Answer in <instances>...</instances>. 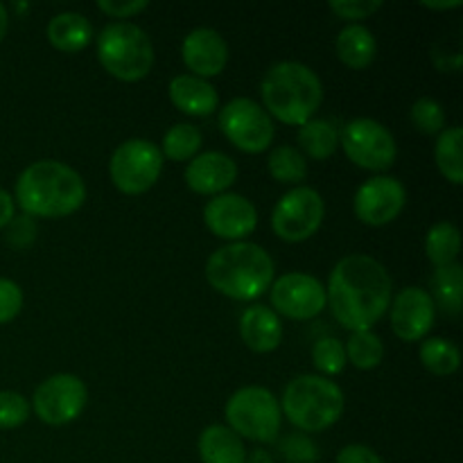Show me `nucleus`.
<instances>
[{
  "instance_id": "obj_1",
  "label": "nucleus",
  "mask_w": 463,
  "mask_h": 463,
  "mask_svg": "<svg viewBox=\"0 0 463 463\" xmlns=\"http://www.w3.org/2000/svg\"><path fill=\"white\" fill-rule=\"evenodd\" d=\"M392 276L383 262L364 253L342 258L333 267L326 288V306L351 333L371 330L392 306Z\"/></svg>"
},
{
  "instance_id": "obj_2",
  "label": "nucleus",
  "mask_w": 463,
  "mask_h": 463,
  "mask_svg": "<svg viewBox=\"0 0 463 463\" xmlns=\"http://www.w3.org/2000/svg\"><path fill=\"white\" fill-rule=\"evenodd\" d=\"M86 202V184L80 172L61 161H36L18 175L14 203L23 215L59 220L80 211Z\"/></svg>"
},
{
  "instance_id": "obj_3",
  "label": "nucleus",
  "mask_w": 463,
  "mask_h": 463,
  "mask_svg": "<svg viewBox=\"0 0 463 463\" xmlns=\"http://www.w3.org/2000/svg\"><path fill=\"white\" fill-rule=\"evenodd\" d=\"M274 260L256 242H229L206 262V280L222 297L256 301L274 283Z\"/></svg>"
},
{
  "instance_id": "obj_4",
  "label": "nucleus",
  "mask_w": 463,
  "mask_h": 463,
  "mask_svg": "<svg viewBox=\"0 0 463 463\" xmlns=\"http://www.w3.org/2000/svg\"><path fill=\"white\" fill-rule=\"evenodd\" d=\"M262 109L271 120L301 127L315 118L324 102V84L310 66L301 61H280L267 71L260 84Z\"/></svg>"
},
{
  "instance_id": "obj_5",
  "label": "nucleus",
  "mask_w": 463,
  "mask_h": 463,
  "mask_svg": "<svg viewBox=\"0 0 463 463\" xmlns=\"http://www.w3.org/2000/svg\"><path fill=\"white\" fill-rule=\"evenodd\" d=\"M285 419L301 432H324L344 414V392L324 375H297L280 401Z\"/></svg>"
},
{
  "instance_id": "obj_6",
  "label": "nucleus",
  "mask_w": 463,
  "mask_h": 463,
  "mask_svg": "<svg viewBox=\"0 0 463 463\" xmlns=\"http://www.w3.org/2000/svg\"><path fill=\"white\" fill-rule=\"evenodd\" d=\"M98 61L111 77L134 84L152 72L154 43L136 23H109L98 34Z\"/></svg>"
},
{
  "instance_id": "obj_7",
  "label": "nucleus",
  "mask_w": 463,
  "mask_h": 463,
  "mask_svg": "<svg viewBox=\"0 0 463 463\" xmlns=\"http://www.w3.org/2000/svg\"><path fill=\"white\" fill-rule=\"evenodd\" d=\"M226 428L233 430L240 439L256 443L279 441L283 411L280 401L265 387H242L229 398L224 407Z\"/></svg>"
},
{
  "instance_id": "obj_8",
  "label": "nucleus",
  "mask_w": 463,
  "mask_h": 463,
  "mask_svg": "<svg viewBox=\"0 0 463 463\" xmlns=\"http://www.w3.org/2000/svg\"><path fill=\"white\" fill-rule=\"evenodd\" d=\"M161 149L145 138H129L118 145L109 161V175L122 194L147 193L161 179Z\"/></svg>"
},
{
  "instance_id": "obj_9",
  "label": "nucleus",
  "mask_w": 463,
  "mask_h": 463,
  "mask_svg": "<svg viewBox=\"0 0 463 463\" xmlns=\"http://www.w3.org/2000/svg\"><path fill=\"white\" fill-rule=\"evenodd\" d=\"M348 161L369 172H387L396 163L398 145L392 131L373 118H355L339 131Z\"/></svg>"
},
{
  "instance_id": "obj_10",
  "label": "nucleus",
  "mask_w": 463,
  "mask_h": 463,
  "mask_svg": "<svg viewBox=\"0 0 463 463\" xmlns=\"http://www.w3.org/2000/svg\"><path fill=\"white\" fill-rule=\"evenodd\" d=\"M326 217L324 197L315 188L297 185L276 202L271 211V229L283 242L298 244L321 229Z\"/></svg>"
},
{
  "instance_id": "obj_11",
  "label": "nucleus",
  "mask_w": 463,
  "mask_h": 463,
  "mask_svg": "<svg viewBox=\"0 0 463 463\" xmlns=\"http://www.w3.org/2000/svg\"><path fill=\"white\" fill-rule=\"evenodd\" d=\"M220 129L244 154H262L271 147L276 136L269 113L249 98H235L220 109Z\"/></svg>"
},
{
  "instance_id": "obj_12",
  "label": "nucleus",
  "mask_w": 463,
  "mask_h": 463,
  "mask_svg": "<svg viewBox=\"0 0 463 463\" xmlns=\"http://www.w3.org/2000/svg\"><path fill=\"white\" fill-rule=\"evenodd\" d=\"M86 401H89V389L84 380L72 373H57L36 387L32 396V410L41 423L59 428L80 419Z\"/></svg>"
},
{
  "instance_id": "obj_13",
  "label": "nucleus",
  "mask_w": 463,
  "mask_h": 463,
  "mask_svg": "<svg viewBox=\"0 0 463 463\" xmlns=\"http://www.w3.org/2000/svg\"><path fill=\"white\" fill-rule=\"evenodd\" d=\"M271 310L294 321H310L326 307V288L317 276L289 271L269 288Z\"/></svg>"
},
{
  "instance_id": "obj_14",
  "label": "nucleus",
  "mask_w": 463,
  "mask_h": 463,
  "mask_svg": "<svg viewBox=\"0 0 463 463\" xmlns=\"http://www.w3.org/2000/svg\"><path fill=\"white\" fill-rule=\"evenodd\" d=\"M407 203V190L398 179L387 175L371 176L357 188L353 199L355 217L366 226H387L396 220Z\"/></svg>"
},
{
  "instance_id": "obj_15",
  "label": "nucleus",
  "mask_w": 463,
  "mask_h": 463,
  "mask_svg": "<svg viewBox=\"0 0 463 463\" xmlns=\"http://www.w3.org/2000/svg\"><path fill=\"white\" fill-rule=\"evenodd\" d=\"M203 224L215 238L244 242L258 229V211L242 194L224 193L203 206Z\"/></svg>"
},
{
  "instance_id": "obj_16",
  "label": "nucleus",
  "mask_w": 463,
  "mask_h": 463,
  "mask_svg": "<svg viewBox=\"0 0 463 463\" xmlns=\"http://www.w3.org/2000/svg\"><path fill=\"white\" fill-rule=\"evenodd\" d=\"M392 330L402 342H423L437 321V307L428 289L411 288L401 289L392 301Z\"/></svg>"
},
{
  "instance_id": "obj_17",
  "label": "nucleus",
  "mask_w": 463,
  "mask_h": 463,
  "mask_svg": "<svg viewBox=\"0 0 463 463\" xmlns=\"http://www.w3.org/2000/svg\"><path fill=\"white\" fill-rule=\"evenodd\" d=\"M181 57H184L190 75L208 80V77H217L224 72L226 63H229V45L217 30L197 27L185 34L184 43H181Z\"/></svg>"
},
{
  "instance_id": "obj_18",
  "label": "nucleus",
  "mask_w": 463,
  "mask_h": 463,
  "mask_svg": "<svg viewBox=\"0 0 463 463\" xmlns=\"http://www.w3.org/2000/svg\"><path fill=\"white\" fill-rule=\"evenodd\" d=\"M235 181H238V163L224 152L197 154L185 167V185L193 193L206 197L229 193Z\"/></svg>"
},
{
  "instance_id": "obj_19",
  "label": "nucleus",
  "mask_w": 463,
  "mask_h": 463,
  "mask_svg": "<svg viewBox=\"0 0 463 463\" xmlns=\"http://www.w3.org/2000/svg\"><path fill=\"white\" fill-rule=\"evenodd\" d=\"M170 102L185 116L206 118L220 109V95L208 80L194 75H176L167 86Z\"/></svg>"
},
{
  "instance_id": "obj_20",
  "label": "nucleus",
  "mask_w": 463,
  "mask_h": 463,
  "mask_svg": "<svg viewBox=\"0 0 463 463\" xmlns=\"http://www.w3.org/2000/svg\"><path fill=\"white\" fill-rule=\"evenodd\" d=\"M240 337L253 353H271L283 342V324L271 307L251 306L240 315Z\"/></svg>"
},
{
  "instance_id": "obj_21",
  "label": "nucleus",
  "mask_w": 463,
  "mask_h": 463,
  "mask_svg": "<svg viewBox=\"0 0 463 463\" xmlns=\"http://www.w3.org/2000/svg\"><path fill=\"white\" fill-rule=\"evenodd\" d=\"M48 34L50 45L59 52L75 54L81 52L86 45L93 41V25L86 16L77 12H61L57 16L50 18L48 23Z\"/></svg>"
},
{
  "instance_id": "obj_22",
  "label": "nucleus",
  "mask_w": 463,
  "mask_h": 463,
  "mask_svg": "<svg viewBox=\"0 0 463 463\" xmlns=\"http://www.w3.org/2000/svg\"><path fill=\"white\" fill-rule=\"evenodd\" d=\"M199 457L202 463H244L247 448L244 441L226 425H208L199 434Z\"/></svg>"
},
{
  "instance_id": "obj_23",
  "label": "nucleus",
  "mask_w": 463,
  "mask_h": 463,
  "mask_svg": "<svg viewBox=\"0 0 463 463\" xmlns=\"http://www.w3.org/2000/svg\"><path fill=\"white\" fill-rule=\"evenodd\" d=\"M339 61L351 71H364L375 61L378 54V41L373 32L364 25H346L335 41Z\"/></svg>"
},
{
  "instance_id": "obj_24",
  "label": "nucleus",
  "mask_w": 463,
  "mask_h": 463,
  "mask_svg": "<svg viewBox=\"0 0 463 463\" xmlns=\"http://www.w3.org/2000/svg\"><path fill=\"white\" fill-rule=\"evenodd\" d=\"M298 152L315 161H328L339 147V131L326 118H312L306 125L298 127Z\"/></svg>"
},
{
  "instance_id": "obj_25",
  "label": "nucleus",
  "mask_w": 463,
  "mask_h": 463,
  "mask_svg": "<svg viewBox=\"0 0 463 463\" xmlns=\"http://www.w3.org/2000/svg\"><path fill=\"white\" fill-rule=\"evenodd\" d=\"M432 297L434 307H441L443 315L459 317L463 298V269L459 262L448 267H439L432 276Z\"/></svg>"
},
{
  "instance_id": "obj_26",
  "label": "nucleus",
  "mask_w": 463,
  "mask_h": 463,
  "mask_svg": "<svg viewBox=\"0 0 463 463\" xmlns=\"http://www.w3.org/2000/svg\"><path fill=\"white\" fill-rule=\"evenodd\" d=\"M434 161H437L439 172L452 185L463 184V129L461 127H450L443 129L437 138L434 147Z\"/></svg>"
},
{
  "instance_id": "obj_27",
  "label": "nucleus",
  "mask_w": 463,
  "mask_h": 463,
  "mask_svg": "<svg viewBox=\"0 0 463 463\" xmlns=\"http://www.w3.org/2000/svg\"><path fill=\"white\" fill-rule=\"evenodd\" d=\"M461 251V233L452 222H437L425 235V256L434 267L455 265Z\"/></svg>"
},
{
  "instance_id": "obj_28",
  "label": "nucleus",
  "mask_w": 463,
  "mask_h": 463,
  "mask_svg": "<svg viewBox=\"0 0 463 463\" xmlns=\"http://www.w3.org/2000/svg\"><path fill=\"white\" fill-rule=\"evenodd\" d=\"M420 364L434 375H452L461 366V351L452 339L430 337L420 344Z\"/></svg>"
},
{
  "instance_id": "obj_29",
  "label": "nucleus",
  "mask_w": 463,
  "mask_h": 463,
  "mask_svg": "<svg viewBox=\"0 0 463 463\" xmlns=\"http://www.w3.org/2000/svg\"><path fill=\"white\" fill-rule=\"evenodd\" d=\"M267 170H269L271 179L279 181V184L297 185L306 181L307 161L292 145H279L267 156Z\"/></svg>"
},
{
  "instance_id": "obj_30",
  "label": "nucleus",
  "mask_w": 463,
  "mask_h": 463,
  "mask_svg": "<svg viewBox=\"0 0 463 463\" xmlns=\"http://www.w3.org/2000/svg\"><path fill=\"white\" fill-rule=\"evenodd\" d=\"M202 145V131L194 125H188V122H179V125L170 127V129L165 131L163 143L158 149H161L163 158H170V161L175 163H185L193 161V158L197 156Z\"/></svg>"
},
{
  "instance_id": "obj_31",
  "label": "nucleus",
  "mask_w": 463,
  "mask_h": 463,
  "mask_svg": "<svg viewBox=\"0 0 463 463\" xmlns=\"http://www.w3.org/2000/svg\"><path fill=\"white\" fill-rule=\"evenodd\" d=\"M346 362L360 371H373L384 360V344L373 330H357L351 333L346 342Z\"/></svg>"
},
{
  "instance_id": "obj_32",
  "label": "nucleus",
  "mask_w": 463,
  "mask_h": 463,
  "mask_svg": "<svg viewBox=\"0 0 463 463\" xmlns=\"http://www.w3.org/2000/svg\"><path fill=\"white\" fill-rule=\"evenodd\" d=\"M312 364L319 371L324 378H333L339 375L346 366V348L339 339L335 337H324L319 342H315L312 346Z\"/></svg>"
},
{
  "instance_id": "obj_33",
  "label": "nucleus",
  "mask_w": 463,
  "mask_h": 463,
  "mask_svg": "<svg viewBox=\"0 0 463 463\" xmlns=\"http://www.w3.org/2000/svg\"><path fill=\"white\" fill-rule=\"evenodd\" d=\"M410 118L416 131H420L425 136H437L446 129V111L432 98L416 99L410 109Z\"/></svg>"
},
{
  "instance_id": "obj_34",
  "label": "nucleus",
  "mask_w": 463,
  "mask_h": 463,
  "mask_svg": "<svg viewBox=\"0 0 463 463\" xmlns=\"http://www.w3.org/2000/svg\"><path fill=\"white\" fill-rule=\"evenodd\" d=\"M30 419V401L18 392H0V430H16Z\"/></svg>"
},
{
  "instance_id": "obj_35",
  "label": "nucleus",
  "mask_w": 463,
  "mask_h": 463,
  "mask_svg": "<svg viewBox=\"0 0 463 463\" xmlns=\"http://www.w3.org/2000/svg\"><path fill=\"white\" fill-rule=\"evenodd\" d=\"M384 7L383 0H330L328 9L342 21H348L351 25H360V21H366L373 14H378Z\"/></svg>"
},
{
  "instance_id": "obj_36",
  "label": "nucleus",
  "mask_w": 463,
  "mask_h": 463,
  "mask_svg": "<svg viewBox=\"0 0 463 463\" xmlns=\"http://www.w3.org/2000/svg\"><path fill=\"white\" fill-rule=\"evenodd\" d=\"M280 455L289 463H315L319 452L306 434H289L280 441Z\"/></svg>"
},
{
  "instance_id": "obj_37",
  "label": "nucleus",
  "mask_w": 463,
  "mask_h": 463,
  "mask_svg": "<svg viewBox=\"0 0 463 463\" xmlns=\"http://www.w3.org/2000/svg\"><path fill=\"white\" fill-rule=\"evenodd\" d=\"M23 289L12 279H0V326L16 319L23 310Z\"/></svg>"
},
{
  "instance_id": "obj_38",
  "label": "nucleus",
  "mask_w": 463,
  "mask_h": 463,
  "mask_svg": "<svg viewBox=\"0 0 463 463\" xmlns=\"http://www.w3.org/2000/svg\"><path fill=\"white\" fill-rule=\"evenodd\" d=\"M36 222L30 215H16L7 224V244L14 249H27L36 240Z\"/></svg>"
},
{
  "instance_id": "obj_39",
  "label": "nucleus",
  "mask_w": 463,
  "mask_h": 463,
  "mask_svg": "<svg viewBox=\"0 0 463 463\" xmlns=\"http://www.w3.org/2000/svg\"><path fill=\"white\" fill-rule=\"evenodd\" d=\"M149 7L147 0H127V3H120V0H98V9L102 14H107L109 18H134L138 14H143L145 9Z\"/></svg>"
},
{
  "instance_id": "obj_40",
  "label": "nucleus",
  "mask_w": 463,
  "mask_h": 463,
  "mask_svg": "<svg viewBox=\"0 0 463 463\" xmlns=\"http://www.w3.org/2000/svg\"><path fill=\"white\" fill-rule=\"evenodd\" d=\"M335 463H384V461L373 448L364 446V443H351V446L339 450L337 461Z\"/></svg>"
},
{
  "instance_id": "obj_41",
  "label": "nucleus",
  "mask_w": 463,
  "mask_h": 463,
  "mask_svg": "<svg viewBox=\"0 0 463 463\" xmlns=\"http://www.w3.org/2000/svg\"><path fill=\"white\" fill-rule=\"evenodd\" d=\"M14 217H16V203H14V197L7 190L0 188V231L7 229V224Z\"/></svg>"
},
{
  "instance_id": "obj_42",
  "label": "nucleus",
  "mask_w": 463,
  "mask_h": 463,
  "mask_svg": "<svg viewBox=\"0 0 463 463\" xmlns=\"http://www.w3.org/2000/svg\"><path fill=\"white\" fill-rule=\"evenodd\" d=\"M420 7L437 9V12H448V9L461 7V0H420Z\"/></svg>"
},
{
  "instance_id": "obj_43",
  "label": "nucleus",
  "mask_w": 463,
  "mask_h": 463,
  "mask_svg": "<svg viewBox=\"0 0 463 463\" xmlns=\"http://www.w3.org/2000/svg\"><path fill=\"white\" fill-rule=\"evenodd\" d=\"M244 463H274V459L269 457V452L265 450H253L251 455L247 457V461Z\"/></svg>"
},
{
  "instance_id": "obj_44",
  "label": "nucleus",
  "mask_w": 463,
  "mask_h": 463,
  "mask_svg": "<svg viewBox=\"0 0 463 463\" xmlns=\"http://www.w3.org/2000/svg\"><path fill=\"white\" fill-rule=\"evenodd\" d=\"M7 27H9V12L3 3H0V43H3L5 34H7Z\"/></svg>"
}]
</instances>
